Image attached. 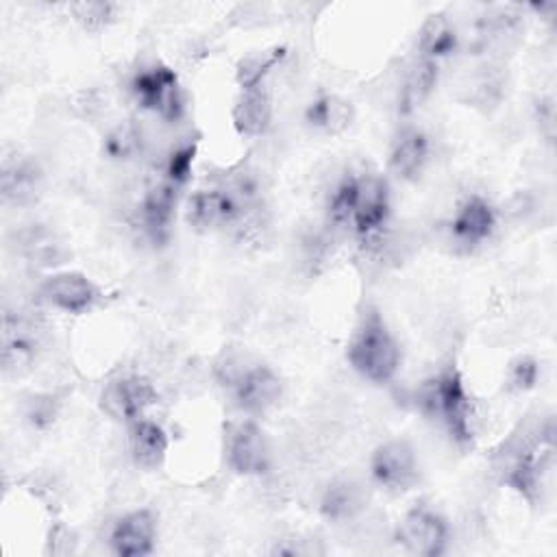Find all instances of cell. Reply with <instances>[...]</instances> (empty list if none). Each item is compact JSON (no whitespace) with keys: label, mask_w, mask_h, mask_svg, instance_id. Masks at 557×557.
I'll return each mask as SVG.
<instances>
[{"label":"cell","mask_w":557,"mask_h":557,"mask_svg":"<svg viewBox=\"0 0 557 557\" xmlns=\"http://www.w3.org/2000/svg\"><path fill=\"white\" fill-rule=\"evenodd\" d=\"M70 11L74 20L85 28V30H102L115 20L117 4L113 2H74L70 4Z\"/></svg>","instance_id":"27"},{"label":"cell","mask_w":557,"mask_h":557,"mask_svg":"<svg viewBox=\"0 0 557 557\" xmlns=\"http://www.w3.org/2000/svg\"><path fill=\"white\" fill-rule=\"evenodd\" d=\"M131 94L144 111H150L163 122H178L185 115V91L178 74L165 63L137 70L131 78Z\"/></svg>","instance_id":"4"},{"label":"cell","mask_w":557,"mask_h":557,"mask_svg":"<svg viewBox=\"0 0 557 557\" xmlns=\"http://www.w3.org/2000/svg\"><path fill=\"white\" fill-rule=\"evenodd\" d=\"M178 191L181 187H176L163 176L146 187L139 200L137 213H139V226L150 242L163 244L168 239L172 220L176 215Z\"/></svg>","instance_id":"13"},{"label":"cell","mask_w":557,"mask_h":557,"mask_svg":"<svg viewBox=\"0 0 557 557\" xmlns=\"http://www.w3.org/2000/svg\"><path fill=\"white\" fill-rule=\"evenodd\" d=\"M226 389L244 413L261 416L278 405L283 396V381L270 366L248 363Z\"/></svg>","instance_id":"11"},{"label":"cell","mask_w":557,"mask_h":557,"mask_svg":"<svg viewBox=\"0 0 557 557\" xmlns=\"http://www.w3.org/2000/svg\"><path fill=\"white\" fill-rule=\"evenodd\" d=\"M144 148V135L133 122L115 124L102 139V150L113 161H131Z\"/></svg>","instance_id":"26"},{"label":"cell","mask_w":557,"mask_h":557,"mask_svg":"<svg viewBox=\"0 0 557 557\" xmlns=\"http://www.w3.org/2000/svg\"><path fill=\"white\" fill-rule=\"evenodd\" d=\"M272 115H274L272 96L265 89V85L252 87V89H239L231 109L233 128L237 131V135L250 137V139L268 133L272 124Z\"/></svg>","instance_id":"17"},{"label":"cell","mask_w":557,"mask_h":557,"mask_svg":"<svg viewBox=\"0 0 557 557\" xmlns=\"http://www.w3.org/2000/svg\"><path fill=\"white\" fill-rule=\"evenodd\" d=\"M39 350L37 326L24 318L13 315L11 311L2 318V370L4 374H22L26 372Z\"/></svg>","instance_id":"16"},{"label":"cell","mask_w":557,"mask_h":557,"mask_svg":"<svg viewBox=\"0 0 557 557\" xmlns=\"http://www.w3.org/2000/svg\"><path fill=\"white\" fill-rule=\"evenodd\" d=\"M22 252L24 257L35 263V265H41V268H52V265H59L63 263L65 259V248L63 244L57 239V235L41 226V224H33L30 228H26L22 233Z\"/></svg>","instance_id":"24"},{"label":"cell","mask_w":557,"mask_h":557,"mask_svg":"<svg viewBox=\"0 0 557 557\" xmlns=\"http://www.w3.org/2000/svg\"><path fill=\"white\" fill-rule=\"evenodd\" d=\"M224 457L228 468L239 476H261L272 466L270 442L252 418H242L226 426Z\"/></svg>","instance_id":"6"},{"label":"cell","mask_w":557,"mask_h":557,"mask_svg":"<svg viewBox=\"0 0 557 557\" xmlns=\"http://www.w3.org/2000/svg\"><path fill=\"white\" fill-rule=\"evenodd\" d=\"M109 546L117 557H146L157 546V518L150 509H133L120 516L109 533Z\"/></svg>","instance_id":"14"},{"label":"cell","mask_w":557,"mask_h":557,"mask_svg":"<svg viewBox=\"0 0 557 557\" xmlns=\"http://www.w3.org/2000/svg\"><path fill=\"white\" fill-rule=\"evenodd\" d=\"M168 448L170 437L159 422L150 418H139L128 424V450L139 468H159L168 457Z\"/></svg>","instance_id":"19"},{"label":"cell","mask_w":557,"mask_h":557,"mask_svg":"<svg viewBox=\"0 0 557 557\" xmlns=\"http://www.w3.org/2000/svg\"><path fill=\"white\" fill-rule=\"evenodd\" d=\"M392 215L389 183L376 172H350L329 194L326 220L337 231L352 233L361 244L383 237Z\"/></svg>","instance_id":"1"},{"label":"cell","mask_w":557,"mask_h":557,"mask_svg":"<svg viewBox=\"0 0 557 557\" xmlns=\"http://www.w3.org/2000/svg\"><path fill=\"white\" fill-rule=\"evenodd\" d=\"M159 400L154 383L137 372H126L113 376L104 383L100 392V409L124 424H133L139 418H146L148 409Z\"/></svg>","instance_id":"7"},{"label":"cell","mask_w":557,"mask_h":557,"mask_svg":"<svg viewBox=\"0 0 557 557\" xmlns=\"http://www.w3.org/2000/svg\"><path fill=\"white\" fill-rule=\"evenodd\" d=\"M39 298L57 311L83 315L100 305L102 289L78 270H57L39 283Z\"/></svg>","instance_id":"9"},{"label":"cell","mask_w":557,"mask_h":557,"mask_svg":"<svg viewBox=\"0 0 557 557\" xmlns=\"http://www.w3.org/2000/svg\"><path fill=\"white\" fill-rule=\"evenodd\" d=\"M437 78H440V63L416 54V59L407 65V70L403 74L400 94H398V111L409 115L416 109H420L433 94Z\"/></svg>","instance_id":"20"},{"label":"cell","mask_w":557,"mask_h":557,"mask_svg":"<svg viewBox=\"0 0 557 557\" xmlns=\"http://www.w3.org/2000/svg\"><path fill=\"white\" fill-rule=\"evenodd\" d=\"M540 376V366L531 355H518L509 361L505 370V383L509 392H529L535 387Z\"/></svg>","instance_id":"28"},{"label":"cell","mask_w":557,"mask_h":557,"mask_svg":"<svg viewBox=\"0 0 557 557\" xmlns=\"http://www.w3.org/2000/svg\"><path fill=\"white\" fill-rule=\"evenodd\" d=\"M346 359L359 376L376 385L389 383L398 374L403 361L400 344L379 309L368 307L361 313L350 335Z\"/></svg>","instance_id":"3"},{"label":"cell","mask_w":557,"mask_h":557,"mask_svg":"<svg viewBox=\"0 0 557 557\" xmlns=\"http://www.w3.org/2000/svg\"><path fill=\"white\" fill-rule=\"evenodd\" d=\"M537 124H540V131L546 135V139L553 141V135H555V100L553 98H542L537 102Z\"/></svg>","instance_id":"30"},{"label":"cell","mask_w":557,"mask_h":557,"mask_svg":"<svg viewBox=\"0 0 557 557\" xmlns=\"http://www.w3.org/2000/svg\"><path fill=\"white\" fill-rule=\"evenodd\" d=\"M366 507V496L363 487L348 479V476H337L333 479L320 498V513L329 522H348L357 518Z\"/></svg>","instance_id":"22"},{"label":"cell","mask_w":557,"mask_h":557,"mask_svg":"<svg viewBox=\"0 0 557 557\" xmlns=\"http://www.w3.org/2000/svg\"><path fill=\"white\" fill-rule=\"evenodd\" d=\"M420 413L437 420L457 444H470L474 437V407L463 376L455 366H446L424 379L416 392Z\"/></svg>","instance_id":"2"},{"label":"cell","mask_w":557,"mask_h":557,"mask_svg":"<svg viewBox=\"0 0 557 557\" xmlns=\"http://www.w3.org/2000/svg\"><path fill=\"white\" fill-rule=\"evenodd\" d=\"M285 48H270L263 52H252L239 59L235 67V81L239 89H252L261 87L265 83V76L283 61Z\"/></svg>","instance_id":"25"},{"label":"cell","mask_w":557,"mask_h":557,"mask_svg":"<svg viewBox=\"0 0 557 557\" xmlns=\"http://www.w3.org/2000/svg\"><path fill=\"white\" fill-rule=\"evenodd\" d=\"M194 157H196V146L194 144H183L178 148H174L163 165V178H168L170 183H174L176 187H183L189 176H191V165H194Z\"/></svg>","instance_id":"29"},{"label":"cell","mask_w":557,"mask_h":557,"mask_svg":"<svg viewBox=\"0 0 557 557\" xmlns=\"http://www.w3.org/2000/svg\"><path fill=\"white\" fill-rule=\"evenodd\" d=\"M248 209L250 205L235 196L226 185H213L196 189L187 198L185 218L196 231H220L237 226L246 218Z\"/></svg>","instance_id":"8"},{"label":"cell","mask_w":557,"mask_h":557,"mask_svg":"<svg viewBox=\"0 0 557 557\" xmlns=\"http://www.w3.org/2000/svg\"><path fill=\"white\" fill-rule=\"evenodd\" d=\"M496 224L498 213L494 205L481 194H470L457 205L448 228L457 246L463 250H474L492 239Z\"/></svg>","instance_id":"12"},{"label":"cell","mask_w":557,"mask_h":557,"mask_svg":"<svg viewBox=\"0 0 557 557\" xmlns=\"http://www.w3.org/2000/svg\"><path fill=\"white\" fill-rule=\"evenodd\" d=\"M450 527L433 507L420 503L405 511L394 529V542L409 555L437 557L446 550Z\"/></svg>","instance_id":"5"},{"label":"cell","mask_w":557,"mask_h":557,"mask_svg":"<svg viewBox=\"0 0 557 557\" xmlns=\"http://www.w3.org/2000/svg\"><path fill=\"white\" fill-rule=\"evenodd\" d=\"M41 174L39 168L26 159V157H7L2 161V174H0V191L4 205H28L39 194Z\"/></svg>","instance_id":"18"},{"label":"cell","mask_w":557,"mask_h":557,"mask_svg":"<svg viewBox=\"0 0 557 557\" xmlns=\"http://www.w3.org/2000/svg\"><path fill=\"white\" fill-rule=\"evenodd\" d=\"M370 474L379 487L392 494L411 490L420 479V466L413 446L403 437L379 444L370 457Z\"/></svg>","instance_id":"10"},{"label":"cell","mask_w":557,"mask_h":557,"mask_svg":"<svg viewBox=\"0 0 557 557\" xmlns=\"http://www.w3.org/2000/svg\"><path fill=\"white\" fill-rule=\"evenodd\" d=\"M459 50V30L446 13H431L418 30V54L440 63Z\"/></svg>","instance_id":"23"},{"label":"cell","mask_w":557,"mask_h":557,"mask_svg":"<svg viewBox=\"0 0 557 557\" xmlns=\"http://www.w3.org/2000/svg\"><path fill=\"white\" fill-rule=\"evenodd\" d=\"M355 120V107L339 94H320L305 109V122L322 135H342Z\"/></svg>","instance_id":"21"},{"label":"cell","mask_w":557,"mask_h":557,"mask_svg":"<svg viewBox=\"0 0 557 557\" xmlns=\"http://www.w3.org/2000/svg\"><path fill=\"white\" fill-rule=\"evenodd\" d=\"M429 159H431L429 135L420 126L407 124L392 139L387 170L398 181L413 183L422 176Z\"/></svg>","instance_id":"15"}]
</instances>
